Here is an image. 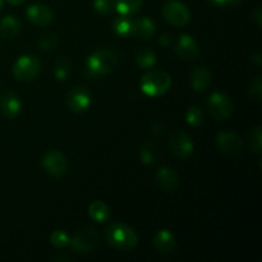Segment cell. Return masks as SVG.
<instances>
[{
    "label": "cell",
    "mask_w": 262,
    "mask_h": 262,
    "mask_svg": "<svg viewBox=\"0 0 262 262\" xmlns=\"http://www.w3.org/2000/svg\"><path fill=\"white\" fill-rule=\"evenodd\" d=\"M118 64V55L112 49H99L86 60V69L90 77H102L114 71Z\"/></svg>",
    "instance_id": "cell-1"
},
{
    "label": "cell",
    "mask_w": 262,
    "mask_h": 262,
    "mask_svg": "<svg viewBox=\"0 0 262 262\" xmlns=\"http://www.w3.org/2000/svg\"><path fill=\"white\" fill-rule=\"evenodd\" d=\"M105 238L112 247L120 251H129L137 246V233L124 223H114L105 232Z\"/></svg>",
    "instance_id": "cell-2"
},
{
    "label": "cell",
    "mask_w": 262,
    "mask_h": 262,
    "mask_svg": "<svg viewBox=\"0 0 262 262\" xmlns=\"http://www.w3.org/2000/svg\"><path fill=\"white\" fill-rule=\"evenodd\" d=\"M171 78L166 72L154 69L141 78L140 87L145 95L150 97H159L170 90Z\"/></svg>",
    "instance_id": "cell-3"
},
{
    "label": "cell",
    "mask_w": 262,
    "mask_h": 262,
    "mask_svg": "<svg viewBox=\"0 0 262 262\" xmlns=\"http://www.w3.org/2000/svg\"><path fill=\"white\" fill-rule=\"evenodd\" d=\"M41 72V61L33 55H22L13 64V76L22 82L33 81Z\"/></svg>",
    "instance_id": "cell-4"
},
{
    "label": "cell",
    "mask_w": 262,
    "mask_h": 262,
    "mask_svg": "<svg viewBox=\"0 0 262 262\" xmlns=\"http://www.w3.org/2000/svg\"><path fill=\"white\" fill-rule=\"evenodd\" d=\"M163 17L174 27H184L191 20L188 7L178 0H169L163 5Z\"/></svg>",
    "instance_id": "cell-5"
},
{
    "label": "cell",
    "mask_w": 262,
    "mask_h": 262,
    "mask_svg": "<svg viewBox=\"0 0 262 262\" xmlns=\"http://www.w3.org/2000/svg\"><path fill=\"white\" fill-rule=\"evenodd\" d=\"M99 243V234L94 227H84L71 238L69 246L72 250L81 255L92 252Z\"/></svg>",
    "instance_id": "cell-6"
},
{
    "label": "cell",
    "mask_w": 262,
    "mask_h": 262,
    "mask_svg": "<svg viewBox=\"0 0 262 262\" xmlns=\"http://www.w3.org/2000/svg\"><path fill=\"white\" fill-rule=\"evenodd\" d=\"M207 109L215 120H227L233 114V102L223 92H212L207 99Z\"/></svg>",
    "instance_id": "cell-7"
},
{
    "label": "cell",
    "mask_w": 262,
    "mask_h": 262,
    "mask_svg": "<svg viewBox=\"0 0 262 262\" xmlns=\"http://www.w3.org/2000/svg\"><path fill=\"white\" fill-rule=\"evenodd\" d=\"M41 165L46 173L55 178L66 176V173L68 171V160L60 151L56 150L46 152L41 160Z\"/></svg>",
    "instance_id": "cell-8"
},
{
    "label": "cell",
    "mask_w": 262,
    "mask_h": 262,
    "mask_svg": "<svg viewBox=\"0 0 262 262\" xmlns=\"http://www.w3.org/2000/svg\"><path fill=\"white\" fill-rule=\"evenodd\" d=\"M170 150L177 158L188 159L194 151V143L191 136L183 130H176L169 141Z\"/></svg>",
    "instance_id": "cell-9"
},
{
    "label": "cell",
    "mask_w": 262,
    "mask_h": 262,
    "mask_svg": "<svg viewBox=\"0 0 262 262\" xmlns=\"http://www.w3.org/2000/svg\"><path fill=\"white\" fill-rule=\"evenodd\" d=\"M66 104L73 113H83L91 105V92L83 86L73 87L66 96Z\"/></svg>",
    "instance_id": "cell-10"
},
{
    "label": "cell",
    "mask_w": 262,
    "mask_h": 262,
    "mask_svg": "<svg viewBox=\"0 0 262 262\" xmlns=\"http://www.w3.org/2000/svg\"><path fill=\"white\" fill-rule=\"evenodd\" d=\"M176 53L186 61H193L200 56V48L197 41L188 33L179 36L176 43Z\"/></svg>",
    "instance_id": "cell-11"
},
{
    "label": "cell",
    "mask_w": 262,
    "mask_h": 262,
    "mask_svg": "<svg viewBox=\"0 0 262 262\" xmlns=\"http://www.w3.org/2000/svg\"><path fill=\"white\" fill-rule=\"evenodd\" d=\"M26 15H27L30 22H32L33 25L36 26H40V27L49 26L54 19L53 10H51L48 5L41 4V3L31 4L30 7L26 9Z\"/></svg>",
    "instance_id": "cell-12"
},
{
    "label": "cell",
    "mask_w": 262,
    "mask_h": 262,
    "mask_svg": "<svg viewBox=\"0 0 262 262\" xmlns=\"http://www.w3.org/2000/svg\"><path fill=\"white\" fill-rule=\"evenodd\" d=\"M216 145L222 152L228 155H237L242 151L243 141L237 133L220 132L216 136Z\"/></svg>",
    "instance_id": "cell-13"
},
{
    "label": "cell",
    "mask_w": 262,
    "mask_h": 262,
    "mask_svg": "<svg viewBox=\"0 0 262 262\" xmlns=\"http://www.w3.org/2000/svg\"><path fill=\"white\" fill-rule=\"evenodd\" d=\"M152 245L156 252H159L160 255H168V253H171L176 250L177 241L170 230L161 229L154 237Z\"/></svg>",
    "instance_id": "cell-14"
},
{
    "label": "cell",
    "mask_w": 262,
    "mask_h": 262,
    "mask_svg": "<svg viewBox=\"0 0 262 262\" xmlns=\"http://www.w3.org/2000/svg\"><path fill=\"white\" fill-rule=\"evenodd\" d=\"M156 32V26L152 19L150 18H138V19L133 20L132 26V35L137 40L141 41H148L150 38L154 37Z\"/></svg>",
    "instance_id": "cell-15"
},
{
    "label": "cell",
    "mask_w": 262,
    "mask_h": 262,
    "mask_svg": "<svg viewBox=\"0 0 262 262\" xmlns=\"http://www.w3.org/2000/svg\"><path fill=\"white\" fill-rule=\"evenodd\" d=\"M212 82V73L207 67L200 66L194 68V71L192 72L191 76V84L192 89L196 92H205L210 86H211Z\"/></svg>",
    "instance_id": "cell-16"
},
{
    "label": "cell",
    "mask_w": 262,
    "mask_h": 262,
    "mask_svg": "<svg viewBox=\"0 0 262 262\" xmlns=\"http://www.w3.org/2000/svg\"><path fill=\"white\" fill-rule=\"evenodd\" d=\"M22 110V102H20L19 97L13 92H7L4 96L2 97L0 101V112L8 119H13V118L18 117Z\"/></svg>",
    "instance_id": "cell-17"
},
{
    "label": "cell",
    "mask_w": 262,
    "mask_h": 262,
    "mask_svg": "<svg viewBox=\"0 0 262 262\" xmlns=\"http://www.w3.org/2000/svg\"><path fill=\"white\" fill-rule=\"evenodd\" d=\"M156 181H158L159 187L165 192L176 191L177 187L179 186V177L176 171L168 166H161L156 174Z\"/></svg>",
    "instance_id": "cell-18"
},
{
    "label": "cell",
    "mask_w": 262,
    "mask_h": 262,
    "mask_svg": "<svg viewBox=\"0 0 262 262\" xmlns=\"http://www.w3.org/2000/svg\"><path fill=\"white\" fill-rule=\"evenodd\" d=\"M22 30V23L13 15H7L0 20V36L5 38H12L17 36Z\"/></svg>",
    "instance_id": "cell-19"
},
{
    "label": "cell",
    "mask_w": 262,
    "mask_h": 262,
    "mask_svg": "<svg viewBox=\"0 0 262 262\" xmlns=\"http://www.w3.org/2000/svg\"><path fill=\"white\" fill-rule=\"evenodd\" d=\"M156 60H158V58H156L155 51L150 48L140 49L135 55L136 64L142 69L152 68L156 64Z\"/></svg>",
    "instance_id": "cell-20"
},
{
    "label": "cell",
    "mask_w": 262,
    "mask_h": 262,
    "mask_svg": "<svg viewBox=\"0 0 262 262\" xmlns=\"http://www.w3.org/2000/svg\"><path fill=\"white\" fill-rule=\"evenodd\" d=\"M89 215L94 222L105 223L110 216V209L105 202L94 201L89 206Z\"/></svg>",
    "instance_id": "cell-21"
},
{
    "label": "cell",
    "mask_w": 262,
    "mask_h": 262,
    "mask_svg": "<svg viewBox=\"0 0 262 262\" xmlns=\"http://www.w3.org/2000/svg\"><path fill=\"white\" fill-rule=\"evenodd\" d=\"M159 148L155 143L146 142L140 148V159L141 163L145 165H154L159 159Z\"/></svg>",
    "instance_id": "cell-22"
},
{
    "label": "cell",
    "mask_w": 262,
    "mask_h": 262,
    "mask_svg": "<svg viewBox=\"0 0 262 262\" xmlns=\"http://www.w3.org/2000/svg\"><path fill=\"white\" fill-rule=\"evenodd\" d=\"M71 72L72 64L66 56H60V58L56 59L53 67V73L56 81L64 82L69 76H71Z\"/></svg>",
    "instance_id": "cell-23"
},
{
    "label": "cell",
    "mask_w": 262,
    "mask_h": 262,
    "mask_svg": "<svg viewBox=\"0 0 262 262\" xmlns=\"http://www.w3.org/2000/svg\"><path fill=\"white\" fill-rule=\"evenodd\" d=\"M132 26L133 19H130L129 15H119L115 18L114 23H113V30H114L115 35L120 36V37H128L132 35Z\"/></svg>",
    "instance_id": "cell-24"
},
{
    "label": "cell",
    "mask_w": 262,
    "mask_h": 262,
    "mask_svg": "<svg viewBox=\"0 0 262 262\" xmlns=\"http://www.w3.org/2000/svg\"><path fill=\"white\" fill-rule=\"evenodd\" d=\"M115 10L120 15H132L142 7V0H114Z\"/></svg>",
    "instance_id": "cell-25"
},
{
    "label": "cell",
    "mask_w": 262,
    "mask_h": 262,
    "mask_svg": "<svg viewBox=\"0 0 262 262\" xmlns=\"http://www.w3.org/2000/svg\"><path fill=\"white\" fill-rule=\"evenodd\" d=\"M186 120L192 127H199L205 120L204 112L199 106H191L186 113Z\"/></svg>",
    "instance_id": "cell-26"
},
{
    "label": "cell",
    "mask_w": 262,
    "mask_h": 262,
    "mask_svg": "<svg viewBox=\"0 0 262 262\" xmlns=\"http://www.w3.org/2000/svg\"><path fill=\"white\" fill-rule=\"evenodd\" d=\"M262 133H261V127H256L248 133V145L250 148L256 154L261 152L262 148Z\"/></svg>",
    "instance_id": "cell-27"
},
{
    "label": "cell",
    "mask_w": 262,
    "mask_h": 262,
    "mask_svg": "<svg viewBox=\"0 0 262 262\" xmlns=\"http://www.w3.org/2000/svg\"><path fill=\"white\" fill-rule=\"evenodd\" d=\"M94 9L101 15H112L115 12L114 0H94Z\"/></svg>",
    "instance_id": "cell-28"
},
{
    "label": "cell",
    "mask_w": 262,
    "mask_h": 262,
    "mask_svg": "<svg viewBox=\"0 0 262 262\" xmlns=\"http://www.w3.org/2000/svg\"><path fill=\"white\" fill-rule=\"evenodd\" d=\"M71 242V237L64 230H54L50 235V243L56 248H64Z\"/></svg>",
    "instance_id": "cell-29"
},
{
    "label": "cell",
    "mask_w": 262,
    "mask_h": 262,
    "mask_svg": "<svg viewBox=\"0 0 262 262\" xmlns=\"http://www.w3.org/2000/svg\"><path fill=\"white\" fill-rule=\"evenodd\" d=\"M58 43V35L56 33H48V35L41 36L38 41V46L42 51H51Z\"/></svg>",
    "instance_id": "cell-30"
},
{
    "label": "cell",
    "mask_w": 262,
    "mask_h": 262,
    "mask_svg": "<svg viewBox=\"0 0 262 262\" xmlns=\"http://www.w3.org/2000/svg\"><path fill=\"white\" fill-rule=\"evenodd\" d=\"M250 96L251 99H253L255 101L260 102L262 97V77L257 76L252 81L250 86Z\"/></svg>",
    "instance_id": "cell-31"
},
{
    "label": "cell",
    "mask_w": 262,
    "mask_h": 262,
    "mask_svg": "<svg viewBox=\"0 0 262 262\" xmlns=\"http://www.w3.org/2000/svg\"><path fill=\"white\" fill-rule=\"evenodd\" d=\"M210 4L215 5V7H228V5H232V7H235V5L241 4L242 0H207Z\"/></svg>",
    "instance_id": "cell-32"
},
{
    "label": "cell",
    "mask_w": 262,
    "mask_h": 262,
    "mask_svg": "<svg viewBox=\"0 0 262 262\" xmlns=\"http://www.w3.org/2000/svg\"><path fill=\"white\" fill-rule=\"evenodd\" d=\"M158 42L160 43L161 46H164V48H169V46L173 43V37H171V35H169V33H163V35L159 37Z\"/></svg>",
    "instance_id": "cell-33"
},
{
    "label": "cell",
    "mask_w": 262,
    "mask_h": 262,
    "mask_svg": "<svg viewBox=\"0 0 262 262\" xmlns=\"http://www.w3.org/2000/svg\"><path fill=\"white\" fill-rule=\"evenodd\" d=\"M252 18H253V20L256 22V26L260 28L262 25V12H261L260 8H256V10L253 12V14H252Z\"/></svg>",
    "instance_id": "cell-34"
},
{
    "label": "cell",
    "mask_w": 262,
    "mask_h": 262,
    "mask_svg": "<svg viewBox=\"0 0 262 262\" xmlns=\"http://www.w3.org/2000/svg\"><path fill=\"white\" fill-rule=\"evenodd\" d=\"M150 130L154 133V135L159 136V135H161V133L164 132V125L161 124V123L155 122L152 125H151V129Z\"/></svg>",
    "instance_id": "cell-35"
},
{
    "label": "cell",
    "mask_w": 262,
    "mask_h": 262,
    "mask_svg": "<svg viewBox=\"0 0 262 262\" xmlns=\"http://www.w3.org/2000/svg\"><path fill=\"white\" fill-rule=\"evenodd\" d=\"M252 61H255V63L257 64L258 67H260L261 64H262V58H261V54H260V53H256L255 55L252 56Z\"/></svg>",
    "instance_id": "cell-36"
},
{
    "label": "cell",
    "mask_w": 262,
    "mask_h": 262,
    "mask_svg": "<svg viewBox=\"0 0 262 262\" xmlns=\"http://www.w3.org/2000/svg\"><path fill=\"white\" fill-rule=\"evenodd\" d=\"M7 2L12 5H20L25 0H7Z\"/></svg>",
    "instance_id": "cell-37"
},
{
    "label": "cell",
    "mask_w": 262,
    "mask_h": 262,
    "mask_svg": "<svg viewBox=\"0 0 262 262\" xmlns=\"http://www.w3.org/2000/svg\"><path fill=\"white\" fill-rule=\"evenodd\" d=\"M3 5H4V0H0V10L3 9Z\"/></svg>",
    "instance_id": "cell-38"
}]
</instances>
